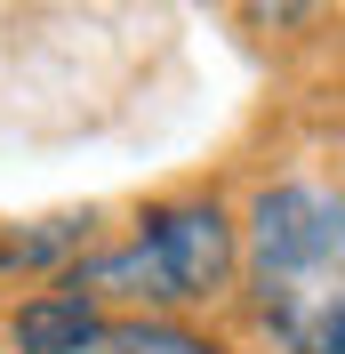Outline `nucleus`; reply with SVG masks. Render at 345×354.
<instances>
[{
	"label": "nucleus",
	"instance_id": "obj_1",
	"mask_svg": "<svg viewBox=\"0 0 345 354\" xmlns=\"http://www.w3.org/2000/svg\"><path fill=\"white\" fill-rule=\"evenodd\" d=\"M249 282L281 338H297L329 298H345V194L265 185L249 209Z\"/></svg>",
	"mask_w": 345,
	"mask_h": 354
},
{
	"label": "nucleus",
	"instance_id": "obj_2",
	"mask_svg": "<svg viewBox=\"0 0 345 354\" xmlns=\"http://www.w3.org/2000/svg\"><path fill=\"white\" fill-rule=\"evenodd\" d=\"M137 250L152 258V274H161V298H169V306L217 298V290L233 282V266H241L233 218H225L217 201H161V209H145Z\"/></svg>",
	"mask_w": 345,
	"mask_h": 354
},
{
	"label": "nucleus",
	"instance_id": "obj_3",
	"mask_svg": "<svg viewBox=\"0 0 345 354\" xmlns=\"http://www.w3.org/2000/svg\"><path fill=\"white\" fill-rule=\"evenodd\" d=\"M97 330H105L97 322V298L72 290V282H57V290H41V298L17 306V346L24 354H88Z\"/></svg>",
	"mask_w": 345,
	"mask_h": 354
},
{
	"label": "nucleus",
	"instance_id": "obj_4",
	"mask_svg": "<svg viewBox=\"0 0 345 354\" xmlns=\"http://www.w3.org/2000/svg\"><path fill=\"white\" fill-rule=\"evenodd\" d=\"M88 354H217L201 330L185 322H161V314H129V322H105Z\"/></svg>",
	"mask_w": 345,
	"mask_h": 354
},
{
	"label": "nucleus",
	"instance_id": "obj_5",
	"mask_svg": "<svg viewBox=\"0 0 345 354\" xmlns=\"http://www.w3.org/2000/svg\"><path fill=\"white\" fill-rule=\"evenodd\" d=\"M88 242V218H41L32 234H8L0 242V266H57Z\"/></svg>",
	"mask_w": 345,
	"mask_h": 354
},
{
	"label": "nucleus",
	"instance_id": "obj_6",
	"mask_svg": "<svg viewBox=\"0 0 345 354\" xmlns=\"http://www.w3.org/2000/svg\"><path fill=\"white\" fill-rule=\"evenodd\" d=\"M289 346H297V354H345V298H329V306L313 314V322H305Z\"/></svg>",
	"mask_w": 345,
	"mask_h": 354
}]
</instances>
